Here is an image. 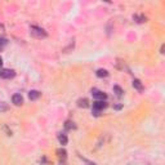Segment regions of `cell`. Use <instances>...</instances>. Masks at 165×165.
<instances>
[{"instance_id":"obj_3","label":"cell","mask_w":165,"mask_h":165,"mask_svg":"<svg viewBox=\"0 0 165 165\" xmlns=\"http://www.w3.org/2000/svg\"><path fill=\"white\" fill-rule=\"evenodd\" d=\"M14 76V71L13 70H9V68H3L0 70V78L3 79H10Z\"/></svg>"},{"instance_id":"obj_2","label":"cell","mask_w":165,"mask_h":165,"mask_svg":"<svg viewBox=\"0 0 165 165\" xmlns=\"http://www.w3.org/2000/svg\"><path fill=\"white\" fill-rule=\"evenodd\" d=\"M31 35L38 39H41V38H45L46 34L44 32V30L39 29V27H31Z\"/></svg>"},{"instance_id":"obj_14","label":"cell","mask_w":165,"mask_h":165,"mask_svg":"<svg viewBox=\"0 0 165 165\" xmlns=\"http://www.w3.org/2000/svg\"><path fill=\"white\" fill-rule=\"evenodd\" d=\"M87 165H95L94 163H87Z\"/></svg>"},{"instance_id":"obj_12","label":"cell","mask_w":165,"mask_h":165,"mask_svg":"<svg viewBox=\"0 0 165 165\" xmlns=\"http://www.w3.org/2000/svg\"><path fill=\"white\" fill-rule=\"evenodd\" d=\"M57 153H58V156L59 158H62V159H66V151L65 150H57Z\"/></svg>"},{"instance_id":"obj_7","label":"cell","mask_w":165,"mask_h":165,"mask_svg":"<svg viewBox=\"0 0 165 165\" xmlns=\"http://www.w3.org/2000/svg\"><path fill=\"white\" fill-rule=\"evenodd\" d=\"M133 87L136 88L137 90H139V92H142V89H143V87H142V82L139 80H134L133 81Z\"/></svg>"},{"instance_id":"obj_10","label":"cell","mask_w":165,"mask_h":165,"mask_svg":"<svg viewBox=\"0 0 165 165\" xmlns=\"http://www.w3.org/2000/svg\"><path fill=\"white\" fill-rule=\"evenodd\" d=\"M58 141H59V143H61V145H66V143H67V137H66L65 134H59V136H58Z\"/></svg>"},{"instance_id":"obj_4","label":"cell","mask_w":165,"mask_h":165,"mask_svg":"<svg viewBox=\"0 0 165 165\" xmlns=\"http://www.w3.org/2000/svg\"><path fill=\"white\" fill-rule=\"evenodd\" d=\"M92 94H93V97H94L97 101H103V100H106V98H107L106 93L101 92V90H97V89H93Z\"/></svg>"},{"instance_id":"obj_15","label":"cell","mask_w":165,"mask_h":165,"mask_svg":"<svg viewBox=\"0 0 165 165\" xmlns=\"http://www.w3.org/2000/svg\"><path fill=\"white\" fill-rule=\"evenodd\" d=\"M3 65V59H1V57H0V66Z\"/></svg>"},{"instance_id":"obj_11","label":"cell","mask_w":165,"mask_h":165,"mask_svg":"<svg viewBox=\"0 0 165 165\" xmlns=\"http://www.w3.org/2000/svg\"><path fill=\"white\" fill-rule=\"evenodd\" d=\"M114 90H115V92H116L117 97H121V95H123V90H121V88H120V87H117V85H115V87H114Z\"/></svg>"},{"instance_id":"obj_9","label":"cell","mask_w":165,"mask_h":165,"mask_svg":"<svg viewBox=\"0 0 165 165\" xmlns=\"http://www.w3.org/2000/svg\"><path fill=\"white\" fill-rule=\"evenodd\" d=\"M97 76L98 78H106V76H108V72H107L106 70H102V68H101V70L97 71Z\"/></svg>"},{"instance_id":"obj_6","label":"cell","mask_w":165,"mask_h":165,"mask_svg":"<svg viewBox=\"0 0 165 165\" xmlns=\"http://www.w3.org/2000/svg\"><path fill=\"white\" fill-rule=\"evenodd\" d=\"M39 97H40V92H38V90H31V92H30V94H29V98L31 101L38 100Z\"/></svg>"},{"instance_id":"obj_1","label":"cell","mask_w":165,"mask_h":165,"mask_svg":"<svg viewBox=\"0 0 165 165\" xmlns=\"http://www.w3.org/2000/svg\"><path fill=\"white\" fill-rule=\"evenodd\" d=\"M106 106L107 104L104 103L103 101H95V102L93 103V111H94V115H100L101 110H103Z\"/></svg>"},{"instance_id":"obj_5","label":"cell","mask_w":165,"mask_h":165,"mask_svg":"<svg viewBox=\"0 0 165 165\" xmlns=\"http://www.w3.org/2000/svg\"><path fill=\"white\" fill-rule=\"evenodd\" d=\"M12 101H13V103H14L16 106H20V104L23 103V98H22L21 94H14L12 97Z\"/></svg>"},{"instance_id":"obj_13","label":"cell","mask_w":165,"mask_h":165,"mask_svg":"<svg viewBox=\"0 0 165 165\" xmlns=\"http://www.w3.org/2000/svg\"><path fill=\"white\" fill-rule=\"evenodd\" d=\"M8 110V106L5 103H0V112L1 111H7Z\"/></svg>"},{"instance_id":"obj_8","label":"cell","mask_w":165,"mask_h":165,"mask_svg":"<svg viewBox=\"0 0 165 165\" xmlns=\"http://www.w3.org/2000/svg\"><path fill=\"white\" fill-rule=\"evenodd\" d=\"M78 104H79V107H84V108H87V107L89 106V103H88V100H87V98H84V100H79V101H78Z\"/></svg>"}]
</instances>
